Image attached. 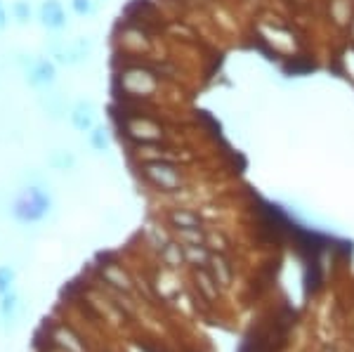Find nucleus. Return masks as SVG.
<instances>
[{
	"mask_svg": "<svg viewBox=\"0 0 354 352\" xmlns=\"http://www.w3.org/2000/svg\"><path fill=\"white\" fill-rule=\"evenodd\" d=\"M90 53H93V43L81 36L73 43L57 45V48L53 50V59L62 66H76V64H81V62L88 59Z\"/></svg>",
	"mask_w": 354,
	"mask_h": 352,
	"instance_id": "4",
	"label": "nucleus"
},
{
	"mask_svg": "<svg viewBox=\"0 0 354 352\" xmlns=\"http://www.w3.org/2000/svg\"><path fill=\"white\" fill-rule=\"evenodd\" d=\"M10 19H12V17H10V10L5 8L3 3H0V31H3V28H8Z\"/></svg>",
	"mask_w": 354,
	"mask_h": 352,
	"instance_id": "14",
	"label": "nucleus"
},
{
	"mask_svg": "<svg viewBox=\"0 0 354 352\" xmlns=\"http://www.w3.org/2000/svg\"><path fill=\"white\" fill-rule=\"evenodd\" d=\"M50 206H53V201H50V196L43 189L28 187L24 194L15 201L12 215L19 223H38V220H43L48 215Z\"/></svg>",
	"mask_w": 354,
	"mask_h": 352,
	"instance_id": "1",
	"label": "nucleus"
},
{
	"mask_svg": "<svg viewBox=\"0 0 354 352\" xmlns=\"http://www.w3.org/2000/svg\"><path fill=\"white\" fill-rule=\"evenodd\" d=\"M88 145L90 149L97 151V154H104L111 145V130L104 126V123H97V126L88 133Z\"/></svg>",
	"mask_w": 354,
	"mask_h": 352,
	"instance_id": "8",
	"label": "nucleus"
},
{
	"mask_svg": "<svg viewBox=\"0 0 354 352\" xmlns=\"http://www.w3.org/2000/svg\"><path fill=\"white\" fill-rule=\"evenodd\" d=\"M328 17L338 28H347L354 17V0H328Z\"/></svg>",
	"mask_w": 354,
	"mask_h": 352,
	"instance_id": "7",
	"label": "nucleus"
},
{
	"mask_svg": "<svg viewBox=\"0 0 354 352\" xmlns=\"http://www.w3.org/2000/svg\"><path fill=\"white\" fill-rule=\"evenodd\" d=\"M10 17H12L17 24L26 26L28 21L33 19V8H31V3H28V0H15V3L10 5Z\"/></svg>",
	"mask_w": 354,
	"mask_h": 352,
	"instance_id": "9",
	"label": "nucleus"
},
{
	"mask_svg": "<svg viewBox=\"0 0 354 352\" xmlns=\"http://www.w3.org/2000/svg\"><path fill=\"white\" fill-rule=\"evenodd\" d=\"M36 19L45 31H64L68 26V12L62 0H43L38 5Z\"/></svg>",
	"mask_w": 354,
	"mask_h": 352,
	"instance_id": "5",
	"label": "nucleus"
},
{
	"mask_svg": "<svg viewBox=\"0 0 354 352\" xmlns=\"http://www.w3.org/2000/svg\"><path fill=\"white\" fill-rule=\"evenodd\" d=\"M15 281V270L10 268H0V293H8L10 286Z\"/></svg>",
	"mask_w": 354,
	"mask_h": 352,
	"instance_id": "12",
	"label": "nucleus"
},
{
	"mask_svg": "<svg viewBox=\"0 0 354 352\" xmlns=\"http://www.w3.org/2000/svg\"><path fill=\"white\" fill-rule=\"evenodd\" d=\"M68 123L78 133H90L97 126V104L93 100H76L68 109Z\"/></svg>",
	"mask_w": 354,
	"mask_h": 352,
	"instance_id": "6",
	"label": "nucleus"
},
{
	"mask_svg": "<svg viewBox=\"0 0 354 352\" xmlns=\"http://www.w3.org/2000/svg\"><path fill=\"white\" fill-rule=\"evenodd\" d=\"M68 8H71L73 15L83 17V19H88V17H93L97 12L95 0H68Z\"/></svg>",
	"mask_w": 354,
	"mask_h": 352,
	"instance_id": "11",
	"label": "nucleus"
},
{
	"mask_svg": "<svg viewBox=\"0 0 354 352\" xmlns=\"http://www.w3.org/2000/svg\"><path fill=\"white\" fill-rule=\"evenodd\" d=\"M24 81L33 90H48L57 81V62L50 57H38V59H28V66L24 71Z\"/></svg>",
	"mask_w": 354,
	"mask_h": 352,
	"instance_id": "3",
	"label": "nucleus"
},
{
	"mask_svg": "<svg viewBox=\"0 0 354 352\" xmlns=\"http://www.w3.org/2000/svg\"><path fill=\"white\" fill-rule=\"evenodd\" d=\"M347 33H350V38H352V43H354V17H352L350 26H347Z\"/></svg>",
	"mask_w": 354,
	"mask_h": 352,
	"instance_id": "15",
	"label": "nucleus"
},
{
	"mask_svg": "<svg viewBox=\"0 0 354 352\" xmlns=\"http://www.w3.org/2000/svg\"><path fill=\"white\" fill-rule=\"evenodd\" d=\"M140 170L149 183L158 185L161 189H175L185 180L182 168L173 161H140Z\"/></svg>",
	"mask_w": 354,
	"mask_h": 352,
	"instance_id": "2",
	"label": "nucleus"
},
{
	"mask_svg": "<svg viewBox=\"0 0 354 352\" xmlns=\"http://www.w3.org/2000/svg\"><path fill=\"white\" fill-rule=\"evenodd\" d=\"M340 59L345 62L347 71H350V76L354 78V43H352V41H350V45L345 48V53L340 55Z\"/></svg>",
	"mask_w": 354,
	"mask_h": 352,
	"instance_id": "13",
	"label": "nucleus"
},
{
	"mask_svg": "<svg viewBox=\"0 0 354 352\" xmlns=\"http://www.w3.org/2000/svg\"><path fill=\"white\" fill-rule=\"evenodd\" d=\"M48 163H50V166H53V168H57V170H68V168L76 166V158H73L71 151H66V149H57V151H53V154H50Z\"/></svg>",
	"mask_w": 354,
	"mask_h": 352,
	"instance_id": "10",
	"label": "nucleus"
},
{
	"mask_svg": "<svg viewBox=\"0 0 354 352\" xmlns=\"http://www.w3.org/2000/svg\"><path fill=\"white\" fill-rule=\"evenodd\" d=\"M0 3H3V0H0Z\"/></svg>",
	"mask_w": 354,
	"mask_h": 352,
	"instance_id": "16",
	"label": "nucleus"
}]
</instances>
